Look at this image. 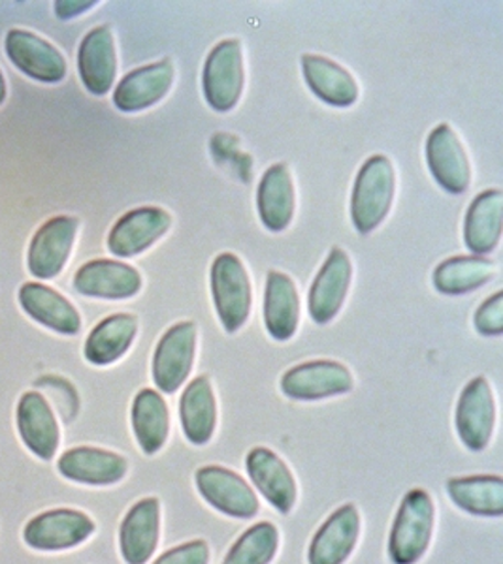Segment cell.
<instances>
[{"instance_id":"cell-1","label":"cell","mask_w":503,"mask_h":564,"mask_svg":"<svg viewBox=\"0 0 503 564\" xmlns=\"http://www.w3.org/2000/svg\"><path fill=\"white\" fill-rule=\"evenodd\" d=\"M396 194L393 162L385 154H374L356 174L351 194V218L358 234H372L387 218Z\"/></svg>"},{"instance_id":"cell-2","label":"cell","mask_w":503,"mask_h":564,"mask_svg":"<svg viewBox=\"0 0 503 564\" xmlns=\"http://www.w3.org/2000/svg\"><path fill=\"white\" fill-rule=\"evenodd\" d=\"M434 529V505L425 489H411L402 500L388 536V557L393 564L419 563Z\"/></svg>"},{"instance_id":"cell-3","label":"cell","mask_w":503,"mask_h":564,"mask_svg":"<svg viewBox=\"0 0 503 564\" xmlns=\"http://www.w3.org/2000/svg\"><path fill=\"white\" fill-rule=\"evenodd\" d=\"M213 305L228 334H236L252 315V279L246 265L233 252H223L212 265Z\"/></svg>"},{"instance_id":"cell-4","label":"cell","mask_w":503,"mask_h":564,"mask_svg":"<svg viewBox=\"0 0 503 564\" xmlns=\"http://www.w3.org/2000/svg\"><path fill=\"white\" fill-rule=\"evenodd\" d=\"M246 68L239 40H223L213 47L204 65L202 87L212 109L226 113L236 108L244 93Z\"/></svg>"},{"instance_id":"cell-5","label":"cell","mask_w":503,"mask_h":564,"mask_svg":"<svg viewBox=\"0 0 503 564\" xmlns=\"http://www.w3.org/2000/svg\"><path fill=\"white\" fill-rule=\"evenodd\" d=\"M79 223L76 217L58 215L40 226L26 252V268L36 279H55L65 270L72 247L78 236Z\"/></svg>"},{"instance_id":"cell-6","label":"cell","mask_w":503,"mask_h":564,"mask_svg":"<svg viewBox=\"0 0 503 564\" xmlns=\"http://www.w3.org/2000/svg\"><path fill=\"white\" fill-rule=\"evenodd\" d=\"M95 523L89 516L71 508H57L39 513L23 529L26 545L39 552L71 550L89 539Z\"/></svg>"},{"instance_id":"cell-7","label":"cell","mask_w":503,"mask_h":564,"mask_svg":"<svg viewBox=\"0 0 503 564\" xmlns=\"http://www.w3.org/2000/svg\"><path fill=\"white\" fill-rule=\"evenodd\" d=\"M199 329L194 322H180L162 335L153 354V380L164 393H174L193 369Z\"/></svg>"},{"instance_id":"cell-8","label":"cell","mask_w":503,"mask_h":564,"mask_svg":"<svg viewBox=\"0 0 503 564\" xmlns=\"http://www.w3.org/2000/svg\"><path fill=\"white\" fill-rule=\"evenodd\" d=\"M281 390L295 401H321L353 390V375L343 364L315 359L285 372Z\"/></svg>"},{"instance_id":"cell-9","label":"cell","mask_w":503,"mask_h":564,"mask_svg":"<svg viewBox=\"0 0 503 564\" xmlns=\"http://www.w3.org/2000/svg\"><path fill=\"white\" fill-rule=\"evenodd\" d=\"M426 162L447 193L464 194L470 188L471 164L457 132L441 122L426 140Z\"/></svg>"},{"instance_id":"cell-10","label":"cell","mask_w":503,"mask_h":564,"mask_svg":"<svg viewBox=\"0 0 503 564\" xmlns=\"http://www.w3.org/2000/svg\"><path fill=\"white\" fill-rule=\"evenodd\" d=\"M496 422V404L489 380L484 377L470 380L460 393L457 404V431L460 441L471 452H481L491 443Z\"/></svg>"},{"instance_id":"cell-11","label":"cell","mask_w":503,"mask_h":564,"mask_svg":"<svg viewBox=\"0 0 503 564\" xmlns=\"http://www.w3.org/2000/svg\"><path fill=\"white\" fill-rule=\"evenodd\" d=\"M8 58L21 74L42 84H58L66 77V61L55 45L23 29H12L4 40Z\"/></svg>"},{"instance_id":"cell-12","label":"cell","mask_w":503,"mask_h":564,"mask_svg":"<svg viewBox=\"0 0 503 564\" xmlns=\"http://www.w3.org/2000/svg\"><path fill=\"white\" fill-rule=\"evenodd\" d=\"M194 480L202 497L220 512L238 520H249L257 516V495L249 488V484L233 470L210 465L199 468Z\"/></svg>"},{"instance_id":"cell-13","label":"cell","mask_w":503,"mask_h":564,"mask_svg":"<svg viewBox=\"0 0 503 564\" xmlns=\"http://www.w3.org/2000/svg\"><path fill=\"white\" fill-rule=\"evenodd\" d=\"M353 279V263L345 250L334 247L311 284L310 315L315 324H329L342 311Z\"/></svg>"},{"instance_id":"cell-14","label":"cell","mask_w":503,"mask_h":564,"mask_svg":"<svg viewBox=\"0 0 503 564\" xmlns=\"http://www.w3.org/2000/svg\"><path fill=\"white\" fill-rule=\"evenodd\" d=\"M172 217L161 207H138L125 213L108 236V249L119 258L142 254L170 230Z\"/></svg>"},{"instance_id":"cell-15","label":"cell","mask_w":503,"mask_h":564,"mask_svg":"<svg viewBox=\"0 0 503 564\" xmlns=\"http://www.w3.org/2000/svg\"><path fill=\"white\" fill-rule=\"evenodd\" d=\"M74 289L98 300H129L142 289V275L129 263L90 260L74 276Z\"/></svg>"},{"instance_id":"cell-16","label":"cell","mask_w":503,"mask_h":564,"mask_svg":"<svg viewBox=\"0 0 503 564\" xmlns=\"http://www.w3.org/2000/svg\"><path fill=\"white\" fill-rule=\"evenodd\" d=\"M78 72L82 84L95 97L108 95L116 84V40L108 25H100L85 34L78 50Z\"/></svg>"},{"instance_id":"cell-17","label":"cell","mask_w":503,"mask_h":564,"mask_svg":"<svg viewBox=\"0 0 503 564\" xmlns=\"http://www.w3.org/2000/svg\"><path fill=\"white\" fill-rule=\"evenodd\" d=\"M174 65L164 58L156 65L129 72L114 90V104L125 113H136L151 108L167 97L174 84Z\"/></svg>"},{"instance_id":"cell-18","label":"cell","mask_w":503,"mask_h":564,"mask_svg":"<svg viewBox=\"0 0 503 564\" xmlns=\"http://www.w3.org/2000/svg\"><path fill=\"white\" fill-rule=\"evenodd\" d=\"M18 430L21 441L34 456L50 462L57 454L58 433L57 417L53 414L52 406L45 401L39 391H26L18 403Z\"/></svg>"},{"instance_id":"cell-19","label":"cell","mask_w":503,"mask_h":564,"mask_svg":"<svg viewBox=\"0 0 503 564\" xmlns=\"http://www.w3.org/2000/svg\"><path fill=\"white\" fill-rule=\"evenodd\" d=\"M361 516L355 505L338 508L311 540L310 564H343L355 550Z\"/></svg>"},{"instance_id":"cell-20","label":"cell","mask_w":503,"mask_h":564,"mask_svg":"<svg viewBox=\"0 0 503 564\" xmlns=\"http://www.w3.org/2000/svg\"><path fill=\"white\" fill-rule=\"evenodd\" d=\"M161 531V505L153 497L138 500L119 529V547L127 564H146L153 557Z\"/></svg>"},{"instance_id":"cell-21","label":"cell","mask_w":503,"mask_h":564,"mask_svg":"<svg viewBox=\"0 0 503 564\" xmlns=\"http://www.w3.org/2000/svg\"><path fill=\"white\" fill-rule=\"evenodd\" d=\"M247 473L271 507L289 513L297 502V481L283 459L271 449L257 446L246 459Z\"/></svg>"},{"instance_id":"cell-22","label":"cell","mask_w":503,"mask_h":564,"mask_svg":"<svg viewBox=\"0 0 503 564\" xmlns=\"http://www.w3.org/2000/svg\"><path fill=\"white\" fill-rule=\"evenodd\" d=\"M58 473L66 480L87 486H111L127 475V459L108 449L78 446L65 452L57 463Z\"/></svg>"},{"instance_id":"cell-23","label":"cell","mask_w":503,"mask_h":564,"mask_svg":"<svg viewBox=\"0 0 503 564\" xmlns=\"http://www.w3.org/2000/svg\"><path fill=\"white\" fill-rule=\"evenodd\" d=\"M20 303L26 315L42 326L63 335H76L82 329V316L65 295L42 282H25L20 289Z\"/></svg>"},{"instance_id":"cell-24","label":"cell","mask_w":503,"mask_h":564,"mask_svg":"<svg viewBox=\"0 0 503 564\" xmlns=\"http://www.w3.org/2000/svg\"><path fill=\"white\" fill-rule=\"evenodd\" d=\"M258 217L270 231H283L297 209V193L289 167L274 164L266 170L257 191Z\"/></svg>"},{"instance_id":"cell-25","label":"cell","mask_w":503,"mask_h":564,"mask_svg":"<svg viewBox=\"0 0 503 564\" xmlns=\"http://www.w3.org/2000/svg\"><path fill=\"white\" fill-rule=\"evenodd\" d=\"M502 191H484L471 202L465 213L464 241L475 257H484L496 250L502 239Z\"/></svg>"},{"instance_id":"cell-26","label":"cell","mask_w":503,"mask_h":564,"mask_svg":"<svg viewBox=\"0 0 503 564\" xmlns=\"http://www.w3.org/2000/svg\"><path fill=\"white\" fill-rule=\"evenodd\" d=\"M265 324L276 340L292 339L300 324V295L291 276L271 270L266 276Z\"/></svg>"},{"instance_id":"cell-27","label":"cell","mask_w":503,"mask_h":564,"mask_svg":"<svg viewBox=\"0 0 503 564\" xmlns=\"http://www.w3.org/2000/svg\"><path fill=\"white\" fill-rule=\"evenodd\" d=\"M306 84L323 102L335 108H349L358 100V85L343 66L321 55H303Z\"/></svg>"},{"instance_id":"cell-28","label":"cell","mask_w":503,"mask_h":564,"mask_svg":"<svg viewBox=\"0 0 503 564\" xmlns=\"http://www.w3.org/2000/svg\"><path fill=\"white\" fill-rule=\"evenodd\" d=\"M138 334L136 316L119 313L98 322L85 340V359L93 366H110L124 358Z\"/></svg>"},{"instance_id":"cell-29","label":"cell","mask_w":503,"mask_h":564,"mask_svg":"<svg viewBox=\"0 0 503 564\" xmlns=\"http://www.w3.org/2000/svg\"><path fill=\"white\" fill-rule=\"evenodd\" d=\"M180 417L183 433L196 446L212 441L217 425V403L212 382L207 377H196L183 391L180 401Z\"/></svg>"},{"instance_id":"cell-30","label":"cell","mask_w":503,"mask_h":564,"mask_svg":"<svg viewBox=\"0 0 503 564\" xmlns=\"http://www.w3.org/2000/svg\"><path fill=\"white\" fill-rule=\"evenodd\" d=\"M132 431L143 454L153 456L167 444L170 433L168 404L156 390L138 391L132 401Z\"/></svg>"},{"instance_id":"cell-31","label":"cell","mask_w":503,"mask_h":564,"mask_svg":"<svg viewBox=\"0 0 503 564\" xmlns=\"http://www.w3.org/2000/svg\"><path fill=\"white\" fill-rule=\"evenodd\" d=\"M496 263L484 257H454L434 271V286L446 295L470 294L496 276Z\"/></svg>"},{"instance_id":"cell-32","label":"cell","mask_w":503,"mask_h":564,"mask_svg":"<svg viewBox=\"0 0 503 564\" xmlns=\"http://www.w3.org/2000/svg\"><path fill=\"white\" fill-rule=\"evenodd\" d=\"M447 491L452 502L465 512L481 518L503 516V480L500 476H465L451 478Z\"/></svg>"},{"instance_id":"cell-33","label":"cell","mask_w":503,"mask_h":564,"mask_svg":"<svg viewBox=\"0 0 503 564\" xmlns=\"http://www.w3.org/2000/svg\"><path fill=\"white\" fill-rule=\"evenodd\" d=\"M278 529L263 521L247 529L226 553L223 564H270L278 552Z\"/></svg>"},{"instance_id":"cell-34","label":"cell","mask_w":503,"mask_h":564,"mask_svg":"<svg viewBox=\"0 0 503 564\" xmlns=\"http://www.w3.org/2000/svg\"><path fill=\"white\" fill-rule=\"evenodd\" d=\"M475 327L481 335L497 337L503 334V292H496L481 303L475 313Z\"/></svg>"},{"instance_id":"cell-35","label":"cell","mask_w":503,"mask_h":564,"mask_svg":"<svg viewBox=\"0 0 503 564\" xmlns=\"http://www.w3.org/2000/svg\"><path fill=\"white\" fill-rule=\"evenodd\" d=\"M210 547L204 540H193L164 553L153 564H207Z\"/></svg>"},{"instance_id":"cell-36","label":"cell","mask_w":503,"mask_h":564,"mask_svg":"<svg viewBox=\"0 0 503 564\" xmlns=\"http://www.w3.org/2000/svg\"><path fill=\"white\" fill-rule=\"evenodd\" d=\"M97 7V2H79V0H58L55 2V13L61 20H72L79 13L89 12L90 8Z\"/></svg>"},{"instance_id":"cell-37","label":"cell","mask_w":503,"mask_h":564,"mask_svg":"<svg viewBox=\"0 0 503 564\" xmlns=\"http://www.w3.org/2000/svg\"><path fill=\"white\" fill-rule=\"evenodd\" d=\"M4 100H7V82H4V76L0 72V106L4 104Z\"/></svg>"}]
</instances>
